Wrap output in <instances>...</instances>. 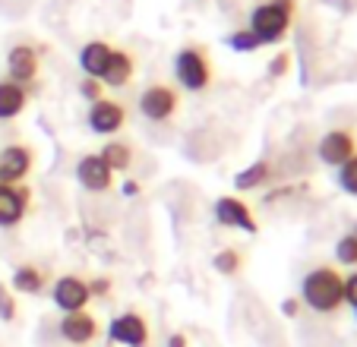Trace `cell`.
Listing matches in <instances>:
<instances>
[{"mask_svg": "<svg viewBox=\"0 0 357 347\" xmlns=\"http://www.w3.org/2000/svg\"><path fill=\"white\" fill-rule=\"evenodd\" d=\"M294 20H297V0H263V3H257L247 29L257 35L259 45H278V41H284Z\"/></svg>", "mask_w": 357, "mask_h": 347, "instance_id": "1", "label": "cell"}, {"mask_svg": "<svg viewBox=\"0 0 357 347\" xmlns=\"http://www.w3.org/2000/svg\"><path fill=\"white\" fill-rule=\"evenodd\" d=\"M301 300L310 309H317V313H326V316L335 313L344 303V278L329 265L313 268L301 281Z\"/></svg>", "mask_w": 357, "mask_h": 347, "instance_id": "2", "label": "cell"}, {"mask_svg": "<svg viewBox=\"0 0 357 347\" xmlns=\"http://www.w3.org/2000/svg\"><path fill=\"white\" fill-rule=\"evenodd\" d=\"M174 79L187 92H206L212 82V63L209 51L199 45H187L174 54Z\"/></svg>", "mask_w": 357, "mask_h": 347, "instance_id": "3", "label": "cell"}, {"mask_svg": "<svg viewBox=\"0 0 357 347\" xmlns=\"http://www.w3.org/2000/svg\"><path fill=\"white\" fill-rule=\"evenodd\" d=\"M177 107H181V95H177L174 86H162V82H155V86H149L146 92L139 95V114L152 123L171 121V117L177 114Z\"/></svg>", "mask_w": 357, "mask_h": 347, "instance_id": "4", "label": "cell"}, {"mask_svg": "<svg viewBox=\"0 0 357 347\" xmlns=\"http://www.w3.org/2000/svg\"><path fill=\"white\" fill-rule=\"evenodd\" d=\"M89 130L95 136H114L127 127V107L123 101H114V98H98L89 105Z\"/></svg>", "mask_w": 357, "mask_h": 347, "instance_id": "5", "label": "cell"}, {"mask_svg": "<svg viewBox=\"0 0 357 347\" xmlns=\"http://www.w3.org/2000/svg\"><path fill=\"white\" fill-rule=\"evenodd\" d=\"M32 164H35V152L22 142H13V146H3L0 148V183H22L32 174Z\"/></svg>", "mask_w": 357, "mask_h": 347, "instance_id": "6", "label": "cell"}, {"mask_svg": "<svg viewBox=\"0 0 357 347\" xmlns=\"http://www.w3.org/2000/svg\"><path fill=\"white\" fill-rule=\"evenodd\" d=\"M76 180L89 193H108L114 187V171L105 164V158L98 152H89L76 161Z\"/></svg>", "mask_w": 357, "mask_h": 347, "instance_id": "7", "label": "cell"}, {"mask_svg": "<svg viewBox=\"0 0 357 347\" xmlns=\"http://www.w3.org/2000/svg\"><path fill=\"white\" fill-rule=\"evenodd\" d=\"M354 152H357V139H354V130L348 127H335L329 133H323V139L317 146L319 161L329 167H342Z\"/></svg>", "mask_w": 357, "mask_h": 347, "instance_id": "8", "label": "cell"}, {"mask_svg": "<svg viewBox=\"0 0 357 347\" xmlns=\"http://www.w3.org/2000/svg\"><path fill=\"white\" fill-rule=\"evenodd\" d=\"M51 300L61 313H79V309L89 307L92 294H89V281L76 278V275H63V278L54 281L51 287Z\"/></svg>", "mask_w": 357, "mask_h": 347, "instance_id": "9", "label": "cell"}, {"mask_svg": "<svg viewBox=\"0 0 357 347\" xmlns=\"http://www.w3.org/2000/svg\"><path fill=\"white\" fill-rule=\"evenodd\" d=\"M108 338L114 344H123V347H149L152 341V332H149V322L146 316L139 313H121L108 328Z\"/></svg>", "mask_w": 357, "mask_h": 347, "instance_id": "10", "label": "cell"}, {"mask_svg": "<svg viewBox=\"0 0 357 347\" xmlns=\"http://www.w3.org/2000/svg\"><path fill=\"white\" fill-rule=\"evenodd\" d=\"M57 332H61V338L67 341V344L89 347L98 338V319H95L92 313H86V309H79V313H63Z\"/></svg>", "mask_w": 357, "mask_h": 347, "instance_id": "11", "label": "cell"}, {"mask_svg": "<svg viewBox=\"0 0 357 347\" xmlns=\"http://www.w3.org/2000/svg\"><path fill=\"white\" fill-rule=\"evenodd\" d=\"M29 202H32L29 187H22V183H16V187L0 183V227L22 224V218L29 212Z\"/></svg>", "mask_w": 357, "mask_h": 347, "instance_id": "12", "label": "cell"}, {"mask_svg": "<svg viewBox=\"0 0 357 347\" xmlns=\"http://www.w3.org/2000/svg\"><path fill=\"white\" fill-rule=\"evenodd\" d=\"M215 221L222 227H234V231L257 234V218H253L247 202L237 199V196H222V199H215Z\"/></svg>", "mask_w": 357, "mask_h": 347, "instance_id": "13", "label": "cell"}, {"mask_svg": "<svg viewBox=\"0 0 357 347\" xmlns=\"http://www.w3.org/2000/svg\"><path fill=\"white\" fill-rule=\"evenodd\" d=\"M38 67H41V57L32 45L10 47V54H7V79L10 82L29 86V82H35V76H38Z\"/></svg>", "mask_w": 357, "mask_h": 347, "instance_id": "14", "label": "cell"}, {"mask_svg": "<svg viewBox=\"0 0 357 347\" xmlns=\"http://www.w3.org/2000/svg\"><path fill=\"white\" fill-rule=\"evenodd\" d=\"M111 51H114V47H111L108 41H89V45H82L79 70L89 76V79H101L105 70H108V63H111Z\"/></svg>", "mask_w": 357, "mask_h": 347, "instance_id": "15", "label": "cell"}, {"mask_svg": "<svg viewBox=\"0 0 357 347\" xmlns=\"http://www.w3.org/2000/svg\"><path fill=\"white\" fill-rule=\"evenodd\" d=\"M133 73H136L133 54L123 51V47H114V51H111V63H108V70H105V76H101V86L123 88V86H130Z\"/></svg>", "mask_w": 357, "mask_h": 347, "instance_id": "16", "label": "cell"}, {"mask_svg": "<svg viewBox=\"0 0 357 347\" xmlns=\"http://www.w3.org/2000/svg\"><path fill=\"white\" fill-rule=\"evenodd\" d=\"M29 105V92L26 86L20 82H10V79H0V121H13L26 111Z\"/></svg>", "mask_w": 357, "mask_h": 347, "instance_id": "17", "label": "cell"}, {"mask_svg": "<svg viewBox=\"0 0 357 347\" xmlns=\"http://www.w3.org/2000/svg\"><path fill=\"white\" fill-rule=\"evenodd\" d=\"M269 180H272V161L269 158H259V161H253L250 167L237 171L234 187L247 193V190H259L263 183H269Z\"/></svg>", "mask_w": 357, "mask_h": 347, "instance_id": "18", "label": "cell"}, {"mask_svg": "<svg viewBox=\"0 0 357 347\" xmlns=\"http://www.w3.org/2000/svg\"><path fill=\"white\" fill-rule=\"evenodd\" d=\"M10 284H13L16 294H41L47 284V275L35 265H20L13 272V281H10Z\"/></svg>", "mask_w": 357, "mask_h": 347, "instance_id": "19", "label": "cell"}, {"mask_svg": "<svg viewBox=\"0 0 357 347\" xmlns=\"http://www.w3.org/2000/svg\"><path fill=\"white\" fill-rule=\"evenodd\" d=\"M98 155L105 158V164H108L114 174H123V171L133 167V148H130L127 142H121V139L105 142V148H101Z\"/></svg>", "mask_w": 357, "mask_h": 347, "instance_id": "20", "label": "cell"}, {"mask_svg": "<svg viewBox=\"0 0 357 347\" xmlns=\"http://www.w3.org/2000/svg\"><path fill=\"white\" fill-rule=\"evenodd\" d=\"M212 265H215L218 275H225V278H234V275H241L243 268V256L237 253V249H218L215 259H212Z\"/></svg>", "mask_w": 357, "mask_h": 347, "instance_id": "21", "label": "cell"}, {"mask_svg": "<svg viewBox=\"0 0 357 347\" xmlns=\"http://www.w3.org/2000/svg\"><path fill=\"white\" fill-rule=\"evenodd\" d=\"M228 47L231 51H237V54H253V51H259V41H257V35L250 32V29H237V32H231L228 35Z\"/></svg>", "mask_w": 357, "mask_h": 347, "instance_id": "22", "label": "cell"}, {"mask_svg": "<svg viewBox=\"0 0 357 347\" xmlns=\"http://www.w3.org/2000/svg\"><path fill=\"white\" fill-rule=\"evenodd\" d=\"M338 187L348 196H357V152L338 167Z\"/></svg>", "mask_w": 357, "mask_h": 347, "instance_id": "23", "label": "cell"}, {"mask_svg": "<svg viewBox=\"0 0 357 347\" xmlns=\"http://www.w3.org/2000/svg\"><path fill=\"white\" fill-rule=\"evenodd\" d=\"M335 259L342 265H357V237L354 234H344L342 240L335 243Z\"/></svg>", "mask_w": 357, "mask_h": 347, "instance_id": "24", "label": "cell"}, {"mask_svg": "<svg viewBox=\"0 0 357 347\" xmlns=\"http://www.w3.org/2000/svg\"><path fill=\"white\" fill-rule=\"evenodd\" d=\"M0 319L3 322L16 319V300H13V294H10L7 284H0Z\"/></svg>", "mask_w": 357, "mask_h": 347, "instance_id": "25", "label": "cell"}, {"mask_svg": "<svg viewBox=\"0 0 357 347\" xmlns=\"http://www.w3.org/2000/svg\"><path fill=\"white\" fill-rule=\"evenodd\" d=\"M79 95L89 101V105H92V101L105 98V86H101V79H89V76H86V79L79 82Z\"/></svg>", "mask_w": 357, "mask_h": 347, "instance_id": "26", "label": "cell"}, {"mask_svg": "<svg viewBox=\"0 0 357 347\" xmlns=\"http://www.w3.org/2000/svg\"><path fill=\"white\" fill-rule=\"evenodd\" d=\"M291 73V54H278L275 61L269 63V76H275V79H282V76Z\"/></svg>", "mask_w": 357, "mask_h": 347, "instance_id": "27", "label": "cell"}, {"mask_svg": "<svg viewBox=\"0 0 357 347\" xmlns=\"http://www.w3.org/2000/svg\"><path fill=\"white\" fill-rule=\"evenodd\" d=\"M344 303H351L357 309V272L344 278Z\"/></svg>", "mask_w": 357, "mask_h": 347, "instance_id": "28", "label": "cell"}, {"mask_svg": "<svg viewBox=\"0 0 357 347\" xmlns=\"http://www.w3.org/2000/svg\"><path fill=\"white\" fill-rule=\"evenodd\" d=\"M89 294H92V297H108V294H111V281H108V278L89 281Z\"/></svg>", "mask_w": 357, "mask_h": 347, "instance_id": "29", "label": "cell"}, {"mask_svg": "<svg viewBox=\"0 0 357 347\" xmlns=\"http://www.w3.org/2000/svg\"><path fill=\"white\" fill-rule=\"evenodd\" d=\"M301 313V300H284V316H297Z\"/></svg>", "mask_w": 357, "mask_h": 347, "instance_id": "30", "label": "cell"}, {"mask_svg": "<svg viewBox=\"0 0 357 347\" xmlns=\"http://www.w3.org/2000/svg\"><path fill=\"white\" fill-rule=\"evenodd\" d=\"M168 347H187V338H183V334H171Z\"/></svg>", "mask_w": 357, "mask_h": 347, "instance_id": "31", "label": "cell"}, {"mask_svg": "<svg viewBox=\"0 0 357 347\" xmlns=\"http://www.w3.org/2000/svg\"><path fill=\"white\" fill-rule=\"evenodd\" d=\"M351 234H354V237H357V224H354V231H351Z\"/></svg>", "mask_w": 357, "mask_h": 347, "instance_id": "32", "label": "cell"}]
</instances>
